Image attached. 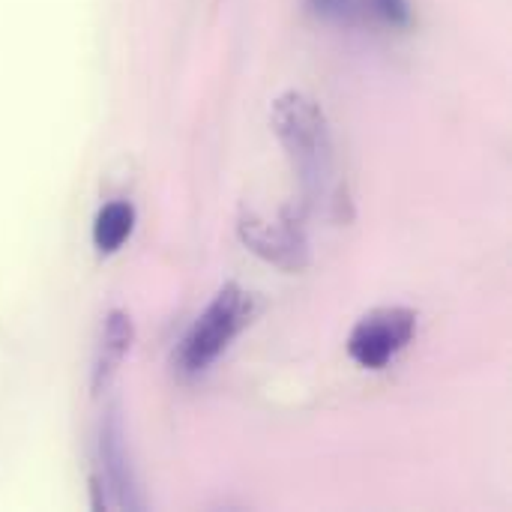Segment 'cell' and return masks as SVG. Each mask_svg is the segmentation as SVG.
Returning <instances> with one entry per match:
<instances>
[{
    "label": "cell",
    "mask_w": 512,
    "mask_h": 512,
    "mask_svg": "<svg viewBox=\"0 0 512 512\" xmlns=\"http://www.w3.org/2000/svg\"><path fill=\"white\" fill-rule=\"evenodd\" d=\"M417 336V312L408 306H378L366 312L351 336H348V354L363 369H384L402 354Z\"/></svg>",
    "instance_id": "obj_4"
},
{
    "label": "cell",
    "mask_w": 512,
    "mask_h": 512,
    "mask_svg": "<svg viewBox=\"0 0 512 512\" xmlns=\"http://www.w3.org/2000/svg\"><path fill=\"white\" fill-rule=\"evenodd\" d=\"M255 312V297L246 288H240L237 282L222 285L204 306V312L192 321V327L183 333L171 360L174 372L180 378L204 375L228 351V345L252 324Z\"/></svg>",
    "instance_id": "obj_2"
},
{
    "label": "cell",
    "mask_w": 512,
    "mask_h": 512,
    "mask_svg": "<svg viewBox=\"0 0 512 512\" xmlns=\"http://www.w3.org/2000/svg\"><path fill=\"white\" fill-rule=\"evenodd\" d=\"M270 129L291 159L309 207L339 213L345 198L336 177V147L330 120L318 99L303 90L279 93L270 105Z\"/></svg>",
    "instance_id": "obj_1"
},
{
    "label": "cell",
    "mask_w": 512,
    "mask_h": 512,
    "mask_svg": "<svg viewBox=\"0 0 512 512\" xmlns=\"http://www.w3.org/2000/svg\"><path fill=\"white\" fill-rule=\"evenodd\" d=\"M237 237L249 252L279 267L282 273H303L312 261L306 225L300 213H294V207H282L276 216H267L255 207L240 204Z\"/></svg>",
    "instance_id": "obj_3"
},
{
    "label": "cell",
    "mask_w": 512,
    "mask_h": 512,
    "mask_svg": "<svg viewBox=\"0 0 512 512\" xmlns=\"http://www.w3.org/2000/svg\"><path fill=\"white\" fill-rule=\"evenodd\" d=\"M99 465L102 474L93 477V507L96 510H138L141 498L135 492V474L129 465L126 453V438H123V423L117 411H108L102 432H99Z\"/></svg>",
    "instance_id": "obj_5"
},
{
    "label": "cell",
    "mask_w": 512,
    "mask_h": 512,
    "mask_svg": "<svg viewBox=\"0 0 512 512\" xmlns=\"http://www.w3.org/2000/svg\"><path fill=\"white\" fill-rule=\"evenodd\" d=\"M306 9L330 24H354L366 18V3L363 0H303Z\"/></svg>",
    "instance_id": "obj_8"
},
{
    "label": "cell",
    "mask_w": 512,
    "mask_h": 512,
    "mask_svg": "<svg viewBox=\"0 0 512 512\" xmlns=\"http://www.w3.org/2000/svg\"><path fill=\"white\" fill-rule=\"evenodd\" d=\"M135 342V324L123 309H111L102 321L96 357H93V393H105L120 372L123 360L129 357Z\"/></svg>",
    "instance_id": "obj_6"
},
{
    "label": "cell",
    "mask_w": 512,
    "mask_h": 512,
    "mask_svg": "<svg viewBox=\"0 0 512 512\" xmlns=\"http://www.w3.org/2000/svg\"><path fill=\"white\" fill-rule=\"evenodd\" d=\"M366 15H375L378 21L390 27H405L411 21V3L408 0H363Z\"/></svg>",
    "instance_id": "obj_9"
},
{
    "label": "cell",
    "mask_w": 512,
    "mask_h": 512,
    "mask_svg": "<svg viewBox=\"0 0 512 512\" xmlns=\"http://www.w3.org/2000/svg\"><path fill=\"white\" fill-rule=\"evenodd\" d=\"M135 231V207L129 201H108L93 222V246L102 255H114Z\"/></svg>",
    "instance_id": "obj_7"
}]
</instances>
